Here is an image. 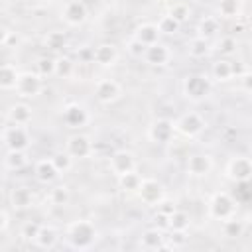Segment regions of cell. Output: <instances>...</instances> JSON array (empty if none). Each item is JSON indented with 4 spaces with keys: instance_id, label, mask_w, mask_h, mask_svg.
Instances as JSON below:
<instances>
[{
    "instance_id": "cell-10",
    "label": "cell",
    "mask_w": 252,
    "mask_h": 252,
    "mask_svg": "<svg viewBox=\"0 0 252 252\" xmlns=\"http://www.w3.org/2000/svg\"><path fill=\"white\" fill-rule=\"evenodd\" d=\"M211 158L209 156H193L189 158L187 161V169L193 173V175H205L209 169H211Z\"/></svg>"
},
{
    "instance_id": "cell-12",
    "label": "cell",
    "mask_w": 252,
    "mask_h": 252,
    "mask_svg": "<svg viewBox=\"0 0 252 252\" xmlns=\"http://www.w3.org/2000/svg\"><path fill=\"white\" fill-rule=\"evenodd\" d=\"M8 118L12 120V124H20V126H26L28 120L32 118V110L26 106V104H14L8 112Z\"/></svg>"
},
{
    "instance_id": "cell-3",
    "label": "cell",
    "mask_w": 252,
    "mask_h": 252,
    "mask_svg": "<svg viewBox=\"0 0 252 252\" xmlns=\"http://www.w3.org/2000/svg\"><path fill=\"white\" fill-rule=\"evenodd\" d=\"M175 128H177L179 132L187 134V136H193V134L201 132V130L205 128V124H203V120H201L195 112H189V114H183V116L177 120Z\"/></svg>"
},
{
    "instance_id": "cell-25",
    "label": "cell",
    "mask_w": 252,
    "mask_h": 252,
    "mask_svg": "<svg viewBox=\"0 0 252 252\" xmlns=\"http://www.w3.org/2000/svg\"><path fill=\"white\" fill-rule=\"evenodd\" d=\"M230 45H234V41L226 37V39H222V47H219V49H220V51H230V49H232Z\"/></svg>"
},
{
    "instance_id": "cell-8",
    "label": "cell",
    "mask_w": 252,
    "mask_h": 252,
    "mask_svg": "<svg viewBox=\"0 0 252 252\" xmlns=\"http://www.w3.org/2000/svg\"><path fill=\"white\" fill-rule=\"evenodd\" d=\"M118 93H120V89H118V85L114 81L104 79V81H98V85H96V96L100 100H104V102L114 100L118 96Z\"/></svg>"
},
{
    "instance_id": "cell-18",
    "label": "cell",
    "mask_w": 252,
    "mask_h": 252,
    "mask_svg": "<svg viewBox=\"0 0 252 252\" xmlns=\"http://www.w3.org/2000/svg\"><path fill=\"white\" fill-rule=\"evenodd\" d=\"M12 203H14V207H28L32 203V193L28 189H14Z\"/></svg>"
},
{
    "instance_id": "cell-9",
    "label": "cell",
    "mask_w": 252,
    "mask_h": 252,
    "mask_svg": "<svg viewBox=\"0 0 252 252\" xmlns=\"http://www.w3.org/2000/svg\"><path fill=\"white\" fill-rule=\"evenodd\" d=\"M85 6L81 4V2H69L67 6H65V14H63V18L69 22V24H73V26H77V24H81L83 20H85Z\"/></svg>"
},
{
    "instance_id": "cell-20",
    "label": "cell",
    "mask_w": 252,
    "mask_h": 252,
    "mask_svg": "<svg viewBox=\"0 0 252 252\" xmlns=\"http://www.w3.org/2000/svg\"><path fill=\"white\" fill-rule=\"evenodd\" d=\"M177 26H179V22H177L173 16H165V18H161L159 24H158L159 32H163V33H173V32L177 30Z\"/></svg>"
},
{
    "instance_id": "cell-6",
    "label": "cell",
    "mask_w": 252,
    "mask_h": 252,
    "mask_svg": "<svg viewBox=\"0 0 252 252\" xmlns=\"http://www.w3.org/2000/svg\"><path fill=\"white\" fill-rule=\"evenodd\" d=\"M228 171L236 179H246V177H252V163L246 158H236L228 163Z\"/></svg>"
},
{
    "instance_id": "cell-15",
    "label": "cell",
    "mask_w": 252,
    "mask_h": 252,
    "mask_svg": "<svg viewBox=\"0 0 252 252\" xmlns=\"http://www.w3.org/2000/svg\"><path fill=\"white\" fill-rule=\"evenodd\" d=\"M69 152H71V156L83 158V156H87L91 152V144H89V140L85 136H73L69 140Z\"/></svg>"
},
{
    "instance_id": "cell-24",
    "label": "cell",
    "mask_w": 252,
    "mask_h": 252,
    "mask_svg": "<svg viewBox=\"0 0 252 252\" xmlns=\"http://www.w3.org/2000/svg\"><path fill=\"white\" fill-rule=\"evenodd\" d=\"M169 16H173L177 22H183L185 18H187V6L185 4H175L173 8H171V14Z\"/></svg>"
},
{
    "instance_id": "cell-1",
    "label": "cell",
    "mask_w": 252,
    "mask_h": 252,
    "mask_svg": "<svg viewBox=\"0 0 252 252\" xmlns=\"http://www.w3.org/2000/svg\"><path fill=\"white\" fill-rule=\"evenodd\" d=\"M4 146L8 152H20L28 146V132L20 124H12L4 128Z\"/></svg>"
},
{
    "instance_id": "cell-11",
    "label": "cell",
    "mask_w": 252,
    "mask_h": 252,
    "mask_svg": "<svg viewBox=\"0 0 252 252\" xmlns=\"http://www.w3.org/2000/svg\"><path fill=\"white\" fill-rule=\"evenodd\" d=\"M140 195H142V199L146 201V203H150V195H154V199L158 201L159 197H161V185L158 183V181H154V179H144V181H140Z\"/></svg>"
},
{
    "instance_id": "cell-19",
    "label": "cell",
    "mask_w": 252,
    "mask_h": 252,
    "mask_svg": "<svg viewBox=\"0 0 252 252\" xmlns=\"http://www.w3.org/2000/svg\"><path fill=\"white\" fill-rule=\"evenodd\" d=\"M213 73H215L217 79L226 81V79L232 75V65H230L228 61H217L215 67H213Z\"/></svg>"
},
{
    "instance_id": "cell-5",
    "label": "cell",
    "mask_w": 252,
    "mask_h": 252,
    "mask_svg": "<svg viewBox=\"0 0 252 252\" xmlns=\"http://www.w3.org/2000/svg\"><path fill=\"white\" fill-rule=\"evenodd\" d=\"M110 165H112L114 173L122 177V175H126V173H132V169H134V158H132V154H128V152H118V154H114V158L110 159Z\"/></svg>"
},
{
    "instance_id": "cell-16",
    "label": "cell",
    "mask_w": 252,
    "mask_h": 252,
    "mask_svg": "<svg viewBox=\"0 0 252 252\" xmlns=\"http://www.w3.org/2000/svg\"><path fill=\"white\" fill-rule=\"evenodd\" d=\"M152 130L158 132V134L152 136V138L158 140V142H161V144H165V142L171 138V134H173V124L167 122V120H158V122L152 126Z\"/></svg>"
},
{
    "instance_id": "cell-17",
    "label": "cell",
    "mask_w": 252,
    "mask_h": 252,
    "mask_svg": "<svg viewBox=\"0 0 252 252\" xmlns=\"http://www.w3.org/2000/svg\"><path fill=\"white\" fill-rule=\"evenodd\" d=\"M18 79H20V75L16 73V67H12V65H4L2 67V79H0V85H2V89H16V85H18Z\"/></svg>"
},
{
    "instance_id": "cell-21",
    "label": "cell",
    "mask_w": 252,
    "mask_h": 252,
    "mask_svg": "<svg viewBox=\"0 0 252 252\" xmlns=\"http://www.w3.org/2000/svg\"><path fill=\"white\" fill-rule=\"evenodd\" d=\"M63 43H65V35L61 32H51L45 37V45L51 49H59V47H63Z\"/></svg>"
},
{
    "instance_id": "cell-14",
    "label": "cell",
    "mask_w": 252,
    "mask_h": 252,
    "mask_svg": "<svg viewBox=\"0 0 252 252\" xmlns=\"http://www.w3.org/2000/svg\"><path fill=\"white\" fill-rule=\"evenodd\" d=\"M93 59L100 65H112V61L116 59V51L112 45H98L93 53Z\"/></svg>"
},
{
    "instance_id": "cell-23",
    "label": "cell",
    "mask_w": 252,
    "mask_h": 252,
    "mask_svg": "<svg viewBox=\"0 0 252 252\" xmlns=\"http://www.w3.org/2000/svg\"><path fill=\"white\" fill-rule=\"evenodd\" d=\"M219 10H220L222 16H228V18H230V16H236V12H238V2H236V0H222Z\"/></svg>"
},
{
    "instance_id": "cell-4",
    "label": "cell",
    "mask_w": 252,
    "mask_h": 252,
    "mask_svg": "<svg viewBox=\"0 0 252 252\" xmlns=\"http://www.w3.org/2000/svg\"><path fill=\"white\" fill-rule=\"evenodd\" d=\"M207 91H209V81H207V77H203V75L187 77V81H185V93H187V96L201 98V96L207 94Z\"/></svg>"
},
{
    "instance_id": "cell-13",
    "label": "cell",
    "mask_w": 252,
    "mask_h": 252,
    "mask_svg": "<svg viewBox=\"0 0 252 252\" xmlns=\"http://www.w3.org/2000/svg\"><path fill=\"white\" fill-rule=\"evenodd\" d=\"M35 173H37V177H39L41 181H51V179L59 173V169L55 167L53 159H41V161L35 165Z\"/></svg>"
},
{
    "instance_id": "cell-7",
    "label": "cell",
    "mask_w": 252,
    "mask_h": 252,
    "mask_svg": "<svg viewBox=\"0 0 252 252\" xmlns=\"http://www.w3.org/2000/svg\"><path fill=\"white\" fill-rule=\"evenodd\" d=\"M146 57H148V61L152 65H163L169 59V49L165 45H161V43H154V45H150L146 49Z\"/></svg>"
},
{
    "instance_id": "cell-2",
    "label": "cell",
    "mask_w": 252,
    "mask_h": 252,
    "mask_svg": "<svg viewBox=\"0 0 252 252\" xmlns=\"http://www.w3.org/2000/svg\"><path fill=\"white\" fill-rule=\"evenodd\" d=\"M41 83H39V75H32V73H24L18 79L16 91L20 93V96H35L39 91Z\"/></svg>"
},
{
    "instance_id": "cell-22",
    "label": "cell",
    "mask_w": 252,
    "mask_h": 252,
    "mask_svg": "<svg viewBox=\"0 0 252 252\" xmlns=\"http://www.w3.org/2000/svg\"><path fill=\"white\" fill-rule=\"evenodd\" d=\"M67 199H69V191H67L65 185H59V187L51 189V201H53V203L63 205V203H67Z\"/></svg>"
}]
</instances>
